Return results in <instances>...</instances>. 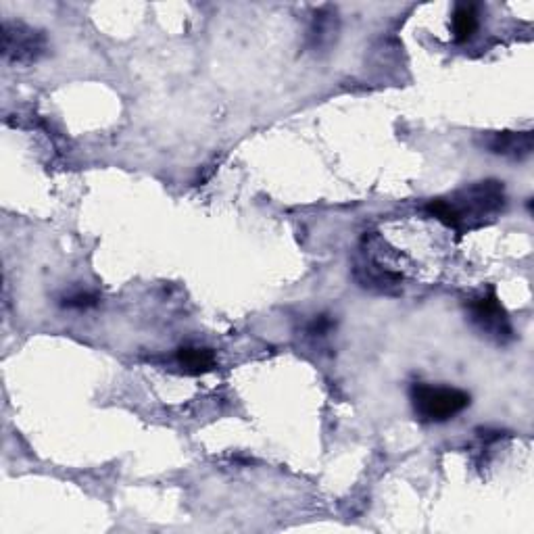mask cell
Segmentation results:
<instances>
[{"instance_id":"1","label":"cell","mask_w":534,"mask_h":534,"mask_svg":"<svg viewBox=\"0 0 534 534\" xmlns=\"http://www.w3.org/2000/svg\"><path fill=\"white\" fill-rule=\"evenodd\" d=\"M505 207V184L499 180H480L447 194V197L430 199L424 211L457 234H470L493 224Z\"/></svg>"},{"instance_id":"2","label":"cell","mask_w":534,"mask_h":534,"mask_svg":"<svg viewBox=\"0 0 534 534\" xmlns=\"http://www.w3.org/2000/svg\"><path fill=\"white\" fill-rule=\"evenodd\" d=\"M409 401L414 414L424 424H443L466 411L472 397L453 386H436L428 382H414L409 388Z\"/></svg>"},{"instance_id":"3","label":"cell","mask_w":534,"mask_h":534,"mask_svg":"<svg viewBox=\"0 0 534 534\" xmlns=\"http://www.w3.org/2000/svg\"><path fill=\"white\" fill-rule=\"evenodd\" d=\"M353 276L361 288L376 290L382 295H393L397 288L403 284V274L393 270L391 265L382 261V257L376 253L374 236L366 234L361 240L359 257L353 267Z\"/></svg>"},{"instance_id":"4","label":"cell","mask_w":534,"mask_h":534,"mask_svg":"<svg viewBox=\"0 0 534 534\" xmlns=\"http://www.w3.org/2000/svg\"><path fill=\"white\" fill-rule=\"evenodd\" d=\"M468 315H470V322L472 326L484 334L493 338L495 343H507L514 338V328L512 322H509V315L503 309L499 297L495 295V290H487V293H482L474 299H470L466 303Z\"/></svg>"},{"instance_id":"5","label":"cell","mask_w":534,"mask_h":534,"mask_svg":"<svg viewBox=\"0 0 534 534\" xmlns=\"http://www.w3.org/2000/svg\"><path fill=\"white\" fill-rule=\"evenodd\" d=\"M44 32L23 21H3V57L13 65H32L46 55Z\"/></svg>"},{"instance_id":"6","label":"cell","mask_w":534,"mask_h":534,"mask_svg":"<svg viewBox=\"0 0 534 534\" xmlns=\"http://www.w3.org/2000/svg\"><path fill=\"white\" fill-rule=\"evenodd\" d=\"M480 147L505 159L524 161L532 155V132H487L480 136Z\"/></svg>"},{"instance_id":"7","label":"cell","mask_w":534,"mask_h":534,"mask_svg":"<svg viewBox=\"0 0 534 534\" xmlns=\"http://www.w3.org/2000/svg\"><path fill=\"white\" fill-rule=\"evenodd\" d=\"M338 32H341V19L334 7L326 5L315 11L311 26L307 32V46L315 53H324L336 42Z\"/></svg>"},{"instance_id":"8","label":"cell","mask_w":534,"mask_h":534,"mask_svg":"<svg viewBox=\"0 0 534 534\" xmlns=\"http://www.w3.org/2000/svg\"><path fill=\"white\" fill-rule=\"evenodd\" d=\"M176 366L188 376L209 374L217 368V357L207 347H180L174 355Z\"/></svg>"},{"instance_id":"9","label":"cell","mask_w":534,"mask_h":534,"mask_svg":"<svg viewBox=\"0 0 534 534\" xmlns=\"http://www.w3.org/2000/svg\"><path fill=\"white\" fill-rule=\"evenodd\" d=\"M480 28V13L474 3H459L451 15V34L457 44L470 42Z\"/></svg>"},{"instance_id":"10","label":"cell","mask_w":534,"mask_h":534,"mask_svg":"<svg viewBox=\"0 0 534 534\" xmlns=\"http://www.w3.org/2000/svg\"><path fill=\"white\" fill-rule=\"evenodd\" d=\"M99 297H96L94 293H84V290H78V293H71L67 297L61 299V307L65 309H92L99 305Z\"/></svg>"},{"instance_id":"11","label":"cell","mask_w":534,"mask_h":534,"mask_svg":"<svg viewBox=\"0 0 534 534\" xmlns=\"http://www.w3.org/2000/svg\"><path fill=\"white\" fill-rule=\"evenodd\" d=\"M334 326H336V322L332 320L330 313H320V315H315V318L307 324V336L324 338L332 332Z\"/></svg>"}]
</instances>
